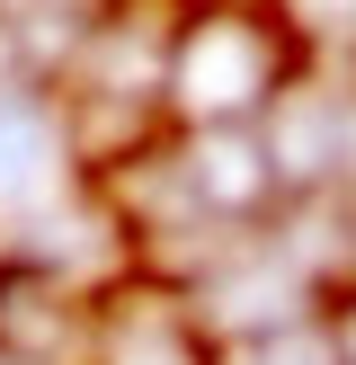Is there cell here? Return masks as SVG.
Segmentation results:
<instances>
[{
  "label": "cell",
  "mask_w": 356,
  "mask_h": 365,
  "mask_svg": "<svg viewBox=\"0 0 356 365\" xmlns=\"http://www.w3.org/2000/svg\"><path fill=\"white\" fill-rule=\"evenodd\" d=\"M98 330H107V365H205L196 330L178 321V303H160V294H125Z\"/></svg>",
  "instance_id": "cell-4"
},
{
  "label": "cell",
  "mask_w": 356,
  "mask_h": 365,
  "mask_svg": "<svg viewBox=\"0 0 356 365\" xmlns=\"http://www.w3.org/2000/svg\"><path fill=\"white\" fill-rule=\"evenodd\" d=\"M267 9H276V27L294 36H356V0H267Z\"/></svg>",
  "instance_id": "cell-5"
},
{
  "label": "cell",
  "mask_w": 356,
  "mask_h": 365,
  "mask_svg": "<svg viewBox=\"0 0 356 365\" xmlns=\"http://www.w3.org/2000/svg\"><path fill=\"white\" fill-rule=\"evenodd\" d=\"M71 321H80V312H71L63 277H45V267H9V277H0V356H9V365L63 356Z\"/></svg>",
  "instance_id": "cell-3"
},
{
  "label": "cell",
  "mask_w": 356,
  "mask_h": 365,
  "mask_svg": "<svg viewBox=\"0 0 356 365\" xmlns=\"http://www.w3.org/2000/svg\"><path fill=\"white\" fill-rule=\"evenodd\" d=\"M294 81V36L276 27L267 0L241 9H187L169 18V53H160V107L205 125H258V107Z\"/></svg>",
  "instance_id": "cell-1"
},
{
  "label": "cell",
  "mask_w": 356,
  "mask_h": 365,
  "mask_svg": "<svg viewBox=\"0 0 356 365\" xmlns=\"http://www.w3.org/2000/svg\"><path fill=\"white\" fill-rule=\"evenodd\" d=\"M187 187L196 205L214 214H249L276 196V160H267L258 125H205V134H187Z\"/></svg>",
  "instance_id": "cell-2"
},
{
  "label": "cell",
  "mask_w": 356,
  "mask_h": 365,
  "mask_svg": "<svg viewBox=\"0 0 356 365\" xmlns=\"http://www.w3.org/2000/svg\"><path fill=\"white\" fill-rule=\"evenodd\" d=\"M330 348H338V365H356V303H347V312L330 321Z\"/></svg>",
  "instance_id": "cell-6"
},
{
  "label": "cell",
  "mask_w": 356,
  "mask_h": 365,
  "mask_svg": "<svg viewBox=\"0 0 356 365\" xmlns=\"http://www.w3.org/2000/svg\"><path fill=\"white\" fill-rule=\"evenodd\" d=\"M0 365H9V356H0Z\"/></svg>",
  "instance_id": "cell-8"
},
{
  "label": "cell",
  "mask_w": 356,
  "mask_h": 365,
  "mask_svg": "<svg viewBox=\"0 0 356 365\" xmlns=\"http://www.w3.org/2000/svg\"><path fill=\"white\" fill-rule=\"evenodd\" d=\"M187 9H241V0H187Z\"/></svg>",
  "instance_id": "cell-7"
}]
</instances>
